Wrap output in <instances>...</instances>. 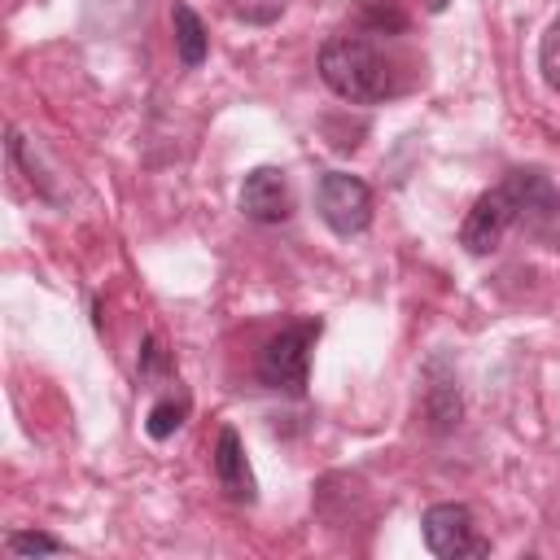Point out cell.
I'll return each instance as SVG.
<instances>
[{
    "label": "cell",
    "instance_id": "8fae6325",
    "mask_svg": "<svg viewBox=\"0 0 560 560\" xmlns=\"http://www.w3.org/2000/svg\"><path fill=\"white\" fill-rule=\"evenodd\" d=\"M184 420H188V394H184V389H179V394L171 389V394H162V398L149 407V416H144V433H149L153 442H166Z\"/></svg>",
    "mask_w": 560,
    "mask_h": 560
},
{
    "label": "cell",
    "instance_id": "277c9868",
    "mask_svg": "<svg viewBox=\"0 0 560 560\" xmlns=\"http://www.w3.org/2000/svg\"><path fill=\"white\" fill-rule=\"evenodd\" d=\"M315 210H319V219H324L337 236H359V232L372 223V188H368L359 175L328 171V175H319Z\"/></svg>",
    "mask_w": 560,
    "mask_h": 560
},
{
    "label": "cell",
    "instance_id": "5bb4252c",
    "mask_svg": "<svg viewBox=\"0 0 560 560\" xmlns=\"http://www.w3.org/2000/svg\"><path fill=\"white\" fill-rule=\"evenodd\" d=\"M228 9H232V18L245 22V26H271V22L289 9V0H228Z\"/></svg>",
    "mask_w": 560,
    "mask_h": 560
},
{
    "label": "cell",
    "instance_id": "7a4b0ae2",
    "mask_svg": "<svg viewBox=\"0 0 560 560\" xmlns=\"http://www.w3.org/2000/svg\"><path fill=\"white\" fill-rule=\"evenodd\" d=\"M315 337H319V319L280 328V332L262 346V354H258V381H262L267 389H276V394L302 398V394H306V376H311Z\"/></svg>",
    "mask_w": 560,
    "mask_h": 560
},
{
    "label": "cell",
    "instance_id": "5b68a950",
    "mask_svg": "<svg viewBox=\"0 0 560 560\" xmlns=\"http://www.w3.org/2000/svg\"><path fill=\"white\" fill-rule=\"evenodd\" d=\"M516 223V197H512V188H508V179L499 184V188H486L477 201H472V210L464 214V223H459V245L468 249V254H494L499 249V241H503V232Z\"/></svg>",
    "mask_w": 560,
    "mask_h": 560
},
{
    "label": "cell",
    "instance_id": "4fadbf2b",
    "mask_svg": "<svg viewBox=\"0 0 560 560\" xmlns=\"http://www.w3.org/2000/svg\"><path fill=\"white\" fill-rule=\"evenodd\" d=\"M4 551L9 556H57V551H66V542L52 534H39V529H18L4 538Z\"/></svg>",
    "mask_w": 560,
    "mask_h": 560
},
{
    "label": "cell",
    "instance_id": "7c38bea8",
    "mask_svg": "<svg viewBox=\"0 0 560 560\" xmlns=\"http://www.w3.org/2000/svg\"><path fill=\"white\" fill-rule=\"evenodd\" d=\"M359 22L372 35H394V31H407V9L402 0H359Z\"/></svg>",
    "mask_w": 560,
    "mask_h": 560
},
{
    "label": "cell",
    "instance_id": "52a82bcc",
    "mask_svg": "<svg viewBox=\"0 0 560 560\" xmlns=\"http://www.w3.org/2000/svg\"><path fill=\"white\" fill-rule=\"evenodd\" d=\"M241 214L249 223H284L293 214V188H289V175L280 166H254L241 184Z\"/></svg>",
    "mask_w": 560,
    "mask_h": 560
},
{
    "label": "cell",
    "instance_id": "2e32d148",
    "mask_svg": "<svg viewBox=\"0 0 560 560\" xmlns=\"http://www.w3.org/2000/svg\"><path fill=\"white\" fill-rule=\"evenodd\" d=\"M140 381H144V385L171 381V354L162 350L158 337H144V346H140Z\"/></svg>",
    "mask_w": 560,
    "mask_h": 560
},
{
    "label": "cell",
    "instance_id": "3957f363",
    "mask_svg": "<svg viewBox=\"0 0 560 560\" xmlns=\"http://www.w3.org/2000/svg\"><path fill=\"white\" fill-rule=\"evenodd\" d=\"M424 547L442 560H464V556H490V538L477 534V516L468 503H433L420 516Z\"/></svg>",
    "mask_w": 560,
    "mask_h": 560
},
{
    "label": "cell",
    "instance_id": "30bf717a",
    "mask_svg": "<svg viewBox=\"0 0 560 560\" xmlns=\"http://www.w3.org/2000/svg\"><path fill=\"white\" fill-rule=\"evenodd\" d=\"M171 31H175V57H179L188 70L201 66L206 52H210V35H206V22L197 18L192 4L175 0V9H171Z\"/></svg>",
    "mask_w": 560,
    "mask_h": 560
},
{
    "label": "cell",
    "instance_id": "6da1fadb",
    "mask_svg": "<svg viewBox=\"0 0 560 560\" xmlns=\"http://www.w3.org/2000/svg\"><path fill=\"white\" fill-rule=\"evenodd\" d=\"M319 79L350 105H376L398 92L394 66L368 35H332L319 48Z\"/></svg>",
    "mask_w": 560,
    "mask_h": 560
},
{
    "label": "cell",
    "instance_id": "8992f818",
    "mask_svg": "<svg viewBox=\"0 0 560 560\" xmlns=\"http://www.w3.org/2000/svg\"><path fill=\"white\" fill-rule=\"evenodd\" d=\"M508 188L516 197V223H525L534 236H551L560 228V188L542 171H508Z\"/></svg>",
    "mask_w": 560,
    "mask_h": 560
},
{
    "label": "cell",
    "instance_id": "9a60e30c",
    "mask_svg": "<svg viewBox=\"0 0 560 560\" xmlns=\"http://www.w3.org/2000/svg\"><path fill=\"white\" fill-rule=\"evenodd\" d=\"M538 70L547 79L551 92H560V18L547 26V35L538 39Z\"/></svg>",
    "mask_w": 560,
    "mask_h": 560
},
{
    "label": "cell",
    "instance_id": "9c48e42d",
    "mask_svg": "<svg viewBox=\"0 0 560 560\" xmlns=\"http://www.w3.org/2000/svg\"><path fill=\"white\" fill-rule=\"evenodd\" d=\"M424 416H429V424H433L438 433L455 429V424H459V416H464L459 381H455V372L446 368V359H442V354H433V359L424 363Z\"/></svg>",
    "mask_w": 560,
    "mask_h": 560
},
{
    "label": "cell",
    "instance_id": "ba28073f",
    "mask_svg": "<svg viewBox=\"0 0 560 560\" xmlns=\"http://www.w3.org/2000/svg\"><path fill=\"white\" fill-rule=\"evenodd\" d=\"M214 477H219V490L236 503H254L258 499V486H254V472H249V459H245V442L232 424L219 429L214 438Z\"/></svg>",
    "mask_w": 560,
    "mask_h": 560
}]
</instances>
